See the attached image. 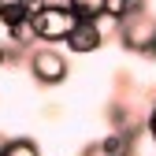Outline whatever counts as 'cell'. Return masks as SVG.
<instances>
[{
  "label": "cell",
  "instance_id": "cell-13",
  "mask_svg": "<svg viewBox=\"0 0 156 156\" xmlns=\"http://www.w3.org/2000/svg\"><path fill=\"white\" fill-rule=\"evenodd\" d=\"M15 4H26V0H0V8H15Z\"/></svg>",
  "mask_w": 156,
  "mask_h": 156
},
{
  "label": "cell",
  "instance_id": "cell-8",
  "mask_svg": "<svg viewBox=\"0 0 156 156\" xmlns=\"http://www.w3.org/2000/svg\"><path fill=\"white\" fill-rule=\"evenodd\" d=\"M8 34H11V45H19V48H26L30 41H37V37H34V26H30V19H23V23H11Z\"/></svg>",
  "mask_w": 156,
  "mask_h": 156
},
{
  "label": "cell",
  "instance_id": "cell-15",
  "mask_svg": "<svg viewBox=\"0 0 156 156\" xmlns=\"http://www.w3.org/2000/svg\"><path fill=\"white\" fill-rule=\"evenodd\" d=\"M149 56H152V60H156V41H152V52H149Z\"/></svg>",
  "mask_w": 156,
  "mask_h": 156
},
{
  "label": "cell",
  "instance_id": "cell-1",
  "mask_svg": "<svg viewBox=\"0 0 156 156\" xmlns=\"http://www.w3.org/2000/svg\"><path fill=\"white\" fill-rule=\"evenodd\" d=\"M74 23H78V15L63 4V0H45V4L30 15L34 37L41 45H60V41H67V34H71Z\"/></svg>",
  "mask_w": 156,
  "mask_h": 156
},
{
  "label": "cell",
  "instance_id": "cell-14",
  "mask_svg": "<svg viewBox=\"0 0 156 156\" xmlns=\"http://www.w3.org/2000/svg\"><path fill=\"white\" fill-rule=\"evenodd\" d=\"M4 145H8V138H4V134H0V152H4Z\"/></svg>",
  "mask_w": 156,
  "mask_h": 156
},
{
  "label": "cell",
  "instance_id": "cell-2",
  "mask_svg": "<svg viewBox=\"0 0 156 156\" xmlns=\"http://www.w3.org/2000/svg\"><path fill=\"white\" fill-rule=\"evenodd\" d=\"M115 26H119V41H123L126 52H141V56L152 52V41H156V19H152L145 8L126 11Z\"/></svg>",
  "mask_w": 156,
  "mask_h": 156
},
{
  "label": "cell",
  "instance_id": "cell-4",
  "mask_svg": "<svg viewBox=\"0 0 156 156\" xmlns=\"http://www.w3.org/2000/svg\"><path fill=\"white\" fill-rule=\"evenodd\" d=\"M71 52H78V56H86V52H97L104 45V30H101V19H78V23L71 26V34H67V41H63Z\"/></svg>",
  "mask_w": 156,
  "mask_h": 156
},
{
  "label": "cell",
  "instance_id": "cell-7",
  "mask_svg": "<svg viewBox=\"0 0 156 156\" xmlns=\"http://www.w3.org/2000/svg\"><path fill=\"white\" fill-rule=\"evenodd\" d=\"M0 156H41V152H37L34 138H8V145H4Z\"/></svg>",
  "mask_w": 156,
  "mask_h": 156
},
{
  "label": "cell",
  "instance_id": "cell-3",
  "mask_svg": "<svg viewBox=\"0 0 156 156\" xmlns=\"http://www.w3.org/2000/svg\"><path fill=\"white\" fill-rule=\"evenodd\" d=\"M30 74L37 78V86H60L67 78V56L56 45H41L30 52Z\"/></svg>",
  "mask_w": 156,
  "mask_h": 156
},
{
  "label": "cell",
  "instance_id": "cell-12",
  "mask_svg": "<svg viewBox=\"0 0 156 156\" xmlns=\"http://www.w3.org/2000/svg\"><path fill=\"white\" fill-rule=\"evenodd\" d=\"M4 63H8V45H0V71H4Z\"/></svg>",
  "mask_w": 156,
  "mask_h": 156
},
{
  "label": "cell",
  "instance_id": "cell-6",
  "mask_svg": "<svg viewBox=\"0 0 156 156\" xmlns=\"http://www.w3.org/2000/svg\"><path fill=\"white\" fill-rule=\"evenodd\" d=\"M63 4H67L78 19H101V15H104V0H63Z\"/></svg>",
  "mask_w": 156,
  "mask_h": 156
},
{
  "label": "cell",
  "instance_id": "cell-10",
  "mask_svg": "<svg viewBox=\"0 0 156 156\" xmlns=\"http://www.w3.org/2000/svg\"><path fill=\"white\" fill-rule=\"evenodd\" d=\"M82 156H104V149H101V141H93V145H86V149H82Z\"/></svg>",
  "mask_w": 156,
  "mask_h": 156
},
{
  "label": "cell",
  "instance_id": "cell-5",
  "mask_svg": "<svg viewBox=\"0 0 156 156\" xmlns=\"http://www.w3.org/2000/svg\"><path fill=\"white\" fill-rule=\"evenodd\" d=\"M104 156H130L134 152V126L130 130H112L108 138H101Z\"/></svg>",
  "mask_w": 156,
  "mask_h": 156
},
{
  "label": "cell",
  "instance_id": "cell-9",
  "mask_svg": "<svg viewBox=\"0 0 156 156\" xmlns=\"http://www.w3.org/2000/svg\"><path fill=\"white\" fill-rule=\"evenodd\" d=\"M126 11H138V8H134L130 0H104V15H108V19H115V23H119Z\"/></svg>",
  "mask_w": 156,
  "mask_h": 156
},
{
  "label": "cell",
  "instance_id": "cell-11",
  "mask_svg": "<svg viewBox=\"0 0 156 156\" xmlns=\"http://www.w3.org/2000/svg\"><path fill=\"white\" fill-rule=\"evenodd\" d=\"M149 134H152V141H156V104H152V112H149Z\"/></svg>",
  "mask_w": 156,
  "mask_h": 156
}]
</instances>
